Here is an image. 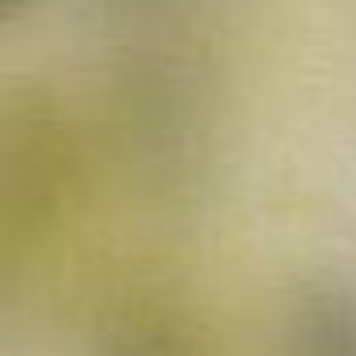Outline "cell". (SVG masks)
<instances>
[{
	"instance_id": "6da1fadb",
	"label": "cell",
	"mask_w": 356,
	"mask_h": 356,
	"mask_svg": "<svg viewBox=\"0 0 356 356\" xmlns=\"http://www.w3.org/2000/svg\"><path fill=\"white\" fill-rule=\"evenodd\" d=\"M84 189V130L42 80L0 88V243L51 239Z\"/></svg>"
},
{
	"instance_id": "7a4b0ae2",
	"label": "cell",
	"mask_w": 356,
	"mask_h": 356,
	"mask_svg": "<svg viewBox=\"0 0 356 356\" xmlns=\"http://www.w3.org/2000/svg\"><path fill=\"white\" fill-rule=\"evenodd\" d=\"M113 134L147 185L189 189L210 159V101L193 72L143 55L113 88Z\"/></svg>"
},
{
	"instance_id": "3957f363",
	"label": "cell",
	"mask_w": 356,
	"mask_h": 356,
	"mask_svg": "<svg viewBox=\"0 0 356 356\" xmlns=\"http://www.w3.org/2000/svg\"><path fill=\"white\" fill-rule=\"evenodd\" d=\"M88 356H214V339L185 302L143 293L97 323Z\"/></svg>"
},
{
	"instance_id": "277c9868",
	"label": "cell",
	"mask_w": 356,
	"mask_h": 356,
	"mask_svg": "<svg viewBox=\"0 0 356 356\" xmlns=\"http://www.w3.org/2000/svg\"><path fill=\"white\" fill-rule=\"evenodd\" d=\"M281 356H356V277H318L302 285L277 327Z\"/></svg>"
},
{
	"instance_id": "5b68a950",
	"label": "cell",
	"mask_w": 356,
	"mask_h": 356,
	"mask_svg": "<svg viewBox=\"0 0 356 356\" xmlns=\"http://www.w3.org/2000/svg\"><path fill=\"white\" fill-rule=\"evenodd\" d=\"M109 5H113L118 13H143V17H155V13H163L168 5H176V0H109Z\"/></svg>"
},
{
	"instance_id": "8992f818",
	"label": "cell",
	"mask_w": 356,
	"mask_h": 356,
	"mask_svg": "<svg viewBox=\"0 0 356 356\" xmlns=\"http://www.w3.org/2000/svg\"><path fill=\"white\" fill-rule=\"evenodd\" d=\"M30 5V0H0V26H5V22H13L22 9Z\"/></svg>"
}]
</instances>
